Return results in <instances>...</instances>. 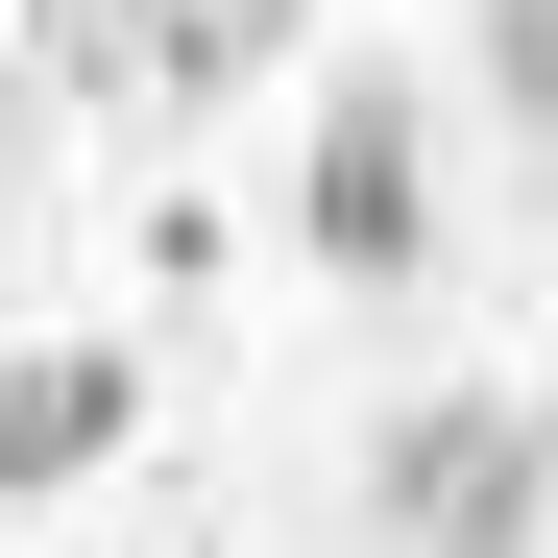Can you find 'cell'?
I'll use <instances>...</instances> for the list:
<instances>
[{
    "label": "cell",
    "instance_id": "6da1fadb",
    "mask_svg": "<svg viewBox=\"0 0 558 558\" xmlns=\"http://www.w3.org/2000/svg\"><path fill=\"white\" fill-rule=\"evenodd\" d=\"M364 534L389 558H534L558 534V413L534 389H413L364 437Z\"/></svg>",
    "mask_w": 558,
    "mask_h": 558
},
{
    "label": "cell",
    "instance_id": "3957f363",
    "mask_svg": "<svg viewBox=\"0 0 558 558\" xmlns=\"http://www.w3.org/2000/svg\"><path fill=\"white\" fill-rule=\"evenodd\" d=\"M146 437V364L98 340V316H73V340H25V364H0V510H49V486H98V461Z\"/></svg>",
    "mask_w": 558,
    "mask_h": 558
},
{
    "label": "cell",
    "instance_id": "7a4b0ae2",
    "mask_svg": "<svg viewBox=\"0 0 558 558\" xmlns=\"http://www.w3.org/2000/svg\"><path fill=\"white\" fill-rule=\"evenodd\" d=\"M292 267L316 292H413L437 267V98L413 73H340V98L292 122Z\"/></svg>",
    "mask_w": 558,
    "mask_h": 558
}]
</instances>
